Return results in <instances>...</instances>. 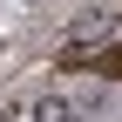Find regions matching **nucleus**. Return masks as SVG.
I'll list each match as a JSON object with an SVG mask.
<instances>
[{"label": "nucleus", "mask_w": 122, "mask_h": 122, "mask_svg": "<svg viewBox=\"0 0 122 122\" xmlns=\"http://www.w3.org/2000/svg\"><path fill=\"white\" fill-rule=\"evenodd\" d=\"M34 122H81L75 102H34Z\"/></svg>", "instance_id": "1"}]
</instances>
